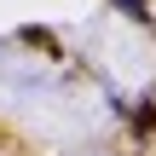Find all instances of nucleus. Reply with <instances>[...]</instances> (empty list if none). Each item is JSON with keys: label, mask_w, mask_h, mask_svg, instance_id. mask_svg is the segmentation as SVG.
<instances>
[{"label": "nucleus", "mask_w": 156, "mask_h": 156, "mask_svg": "<svg viewBox=\"0 0 156 156\" xmlns=\"http://www.w3.org/2000/svg\"><path fill=\"white\" fill-rule=\"evenodd\" d=\"M133 127H139V133H151V127H156V104H139V116H133Z\"/></svg>", "instance_id": "f257e3e1"}]
</instances>
